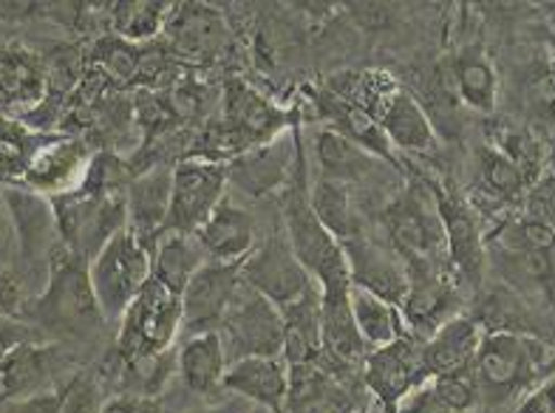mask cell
Returning a JSON list of instances; mask_svg holds the SVG:
<instances>
[{
  "mask_svg": "<svg viewBox=\"0 0 555 413\" xmlns=\"http://www.w3.org/2000/svg\"><path fill=\"white\" fill-rule=\"evenodd\" d=\"M284 235L300 267L307 269V275L318 283L321 295L351 289L349 261H346L340 241L314 218L312 207H309L304 162L284 190Z\"/></svg>",
  "mask_w": 555,
  "mask_h": 413,
  "instance_id": "1",
  "label": "cell"
},
{
  "mask_svg": "<svg viewBox=\"0 0 555 413\" xmlns=\"http://www.w3.org/2000/svg\"><path fill=\"white\" fill-rule=\"evenodd\" d=\"M29 318H35L43 328H57L77 337L94 334L96 328L105 326V318L88 281V263L68 253L63 241L49 258V278L31 306Z\"/></svg>",
  "mask_w": 555,
  "mask_h": 413,
  "instance_id": "2",
  "label": "cell"
},
{
  "mask_svg": "<svg viewBox=\"0 0 555 413\" xmlns=\"http://www.w3.org/2000/svg\"><path fill=\"white\" fill-rule=\"evenodd\" d=\"M547 343L530 334L485 332L476 348L474 371L482 399L504 402L527 391L541 374H547Z\"/></svg>",
  "mask_w": 555,
  "mask_h": 413,
  "instance_id": "3",
  "label": "cell"
},
{
  "mask_svg": "<svg viewBox=\"0 0 555 413\" xmlns=\"http://www.w3.org/2000/svg\"><path fill=\"white\" fill-rule=\"evenodd\" d=\"M386 230L395 244V255L405 269H448L446 232L434 204L431 184L411 182L409 188H402L386 207Z\"/></svg>",
  "mask_w": 555,
  "mask_h": 413,
  "instance_id": "4",
  "label": "cell"
},
{
  "mask_svg": "<svg viewBox=\"0 0 555 413\" xmlns=\"http://www.w3.org/2000/svg\"><path fill=\"white\" fill-rule=\"evenodd\" d=\"M151 258L154 249L125 227L88 263V281L105 323H119L139 292L145 289L151 281Z\"/></svg>",
  "mask_w": 555,
  "mask_h": 413,
  "instance_id": "5",
  "label": "cell"
},
{
  "mask_svg": "<svg viewBox=\"0 0 555 413\" xmlns=\"http://www.w3.org/2000/svg\"><path fill=\"white\" fill-rule=\"evenodd\" d=\"M52 207L63 247L86 263L128 227L125 193H88L80 188L54 198Z\"/></svg>",
  "mask_w": 555,
  "mask_h": 413,
  "instance_id": "6",
  "label": "cell"
},
{
  "mask_svg": "<svg viewBox=\"0 0 555 413\" xmlns=\"http://www.w3.org/2000/svg\"><path fill=\"white\" fill-rule=\"evenodd\" d=\"M219 337L230 365L247 357H281L284 351L281 309L242 283V289L221 320Z\"/></svg>",
  "mask_w": 555,
  "mask_h": 413,
  "instance_id": "7",
  "label": "cell"
},
{
  "mask_svg": "<svg viewBox=\"0 0 555 413\" xmlns=\"http://www.w3.org/2000/svg\"><path fill=\"white\" fill-rule=\"evenodd\" d=\"M434 204H437L442 232H446L448 269L456 283L479 286L488 267V247H485L482 227L476 221L470 204L451 188V184H431Z\"/></svg>",
  "mask_w": 555,
  "mask_h": 413,
  "instance_id": "8",
  "label": "cell"
},
{
  "mask_svg": "<svg viewBox=\"0 0 555 413\" xmlns=\"http://www.w3.org/2000/svg\"><path fill=\"white\" fill-rule=\"evenodd\" d=\"M300 162L304 156H300L298 128H286L278 137L227 162V184H233L249 198H263L293 182Z\"/></svg>",
  "mask_w": 555,
  "mask_h": 413,
  "instance_id": "9",
  "label": "cell"
},
{
  "mask_svg": "<svg viewBox=\"0 0 555 413\" xmlns=\"http://www.w3.org/2000/svg\"><path fill=\"white\" fill-rule=\"evenodd\" d=\"M227 196V165L202 159H182L173 167L170 210L165 230L196 235L210 212Z\"/></svg>",
  "mask_w": 555,
  "mask_h": 413,
  "instance_id": "10",
  "label": "cell"
},
{
  "mask_svg": "<svg viewBox=\"0 0 555 413\" xmlns=\"http://www.w3.org/2000/svg\"><path fill=\"white\" fill-rule=\"evenodd\" d=\"M242 281L278 309H286L318 286L307 275V269L300 267L298 258L289 249V241L281 232L270 235L261 247H256L244 258Z\"/></svg>",
  "mask_w": 555,
  "mask_h": 413,
  "instance_id": "11",
  "label": "cell"
},
{
  "mask_svg": "<svg viewBox=\"0 0 555 413\" xmlns=\"http://www.w3.org/2000/svg\"><path fill=\"white\" fill-rule=\"evenodd\" d=\"M363 379L374 399L383 405V411L395 413L402 397H409L414 388L428 383L423 346L411 334H402L388 346L372 348L363 360Z\"/></svg>",
  "mask_w": 555,
  "mask_h": 413,
  "instance_id": "12",
  "label": "cell"
},
{
  "mask_svg": "<svg viewBox=\"0 0 555 413\" xmlns=\"http://www.w3.org/2000/svg\"><path fill=\"white\" fill-rule=\"evenodd\" d=\"M460 283L453 281L448 269L411 267L409 292L400 309L402 326L411 328V337L428 340L442 323L460 314Z\"/></svg>",
  "mask_w": 555,
  "mask_h": 413,
  "instance_id": "13",
  "label": "cell"
},
{
  "mask_svg": "<svg viewBox=\"0 0 555 413\" xmlns=\"http://www.w3.org/2000/svg\"><path fill=\"white\" fill-rule=\"evenodd\" d=\"M242 263L207 261L182 292V326L191 334L219 332L221 320L242 289Z\"/></svg>",
  "mask_w": 555,
  "mask_h": 413,
  "instance_id": "14",
  "label": "cell"
},
{
  "mask_svg": "<svg viewBox=\"0 0 555 413\" xmlns=\"http://www.w3.org/2000/svg\"><path fill=\"white\" fill-rule=\"evenodd\" d=\"M60 365H63L60 348L43 343V337L15 346L0 360V402L54 391Z\"/></svg>",
  "mask_w": 555,
  "mask_h": 413,
  "instance_id": "15",
  "label": "cell"
},
{
  "mask_svg": "<svg viewBox=\"0 0 555 413\" xmlns=\"http://www.w3.org/2000/svg\"><path fill=\"white\" fill-rule=\"evenodd\" d=\"M346 261H349L351 286L365 289L374 298L400 306L409 292V269L395 253L377 247L365 235L344 244Z\"/></svg>",
  "mask_w": 555,
  "mask_h": 413,
  "instance_id": "16",
  "label": "cell"
},
{
  "mask_svg": "<svg viewBox=\"0 0 555 413\" xmlns=\"http://www.w3.org/2000/svg\"><path fill=\"white\" fill-rule=\"evenodd\" d=\"M3 196H7L9 212H12V224H15L17 253L26 267L37 269V263H43V269L49 272V258L60 244L54 207L31 190H7Z\"/></svg>",
  "mask_w": 555,
  "mask_h": 413,
  "instance_id": "17",
  "label": "cell"
},
{
  "mask_svg": "<svg viewBox=\"0 0 555 413\" xmlns=\"http://www.w3.org/2000/svg\"><path fill=\"white\" fill-rule=\"evenodd\" d=\"M91 153L80 139H60V142H46L43 147L29 156L23 182L29 184L31 193H54L66 196L80 190L86 182Z\"/></svg>",
  "mask_w": 555,
  "mask_h": 413,
  "instance_id": "18",
  "label": "cell"
},
{
  "mask_svg": "<svg viewBox=\"0 0 555 413\" xmlns=\"http://www.w3.org/2000/svg\"><path fill=\"white\" fill-rule=\"evenodd\" d=\"M221 391L230 397L247 399L249 405L270 413H284L286 393H289V365L284 357H247L227 365L221 379Z\"/></svg>",
  "mask_w": 555,
  "mask_h": 413,
  "instance_id": "19",
  "label": "cell"
},
{
  "mask_svg": "<svg viewBox=\"0 0 555 413\" xmlns=\"http://www.w3.org/2000/svg\"><path fill=\"white\" fill-rule=\"evenodd\" d=\"M170 184H173V167H154L147 173L137 176L125 188V212H128V230L139 241H145L154 249L165 227H168L170 210Z\"/></svg>",
  "mask_w": 555,
  "mask_h": 413,
  "instance_id": "20",
  "label": "cell"
},
{
  "mask_svg": "<svg viewBox=\"0 0 555 413\" xmlns=\"http://www.w3.org/2000/svg\"><path fill=\"white\" fill-rule=\"evenodd\" d=\"M196 241L205 249L207 261L244 263V258L256 249V218L242 204L224 196L205 224L198 227Z\"/></svg>",
  "mask_w": 555,
  "mask_h": 413,
  "instance_id": "21",
  "label": "cell"
},
{
  "mask_svg": "<svg viewBox=\"0 0 555 413\" xmlns=\"http://www.w3.org/2000/svg\"><path fill=\"white\" fill-rule=\"evenodd\" d=\"M221 108H224V119L221 122L230 125L247 142V147L261 145L267 139L286 131L284 111L275 108L267 96H261L256 88L242 80L227 82L224 96H221Z\"/></svg>",
  "mask_w": 555,
  "mask_h": 413,
  "instance_id": "22",
  "label": "cell"
},
{
  "mask_svg": "<svg viewBox=\"0 0 555 413\" xmlns=\"http://www.w3.org/2000/svg\"><path fill=\"white\" fill-rule=\"evenodd\" d=\"M488 261L502 278L504 289L519 295L527 306H555V258L553 253H504L488 247Z\"/></svg>",
  "mask_w": 555,
  "mask_h": 413,
  "instance_id": "23",
  "label": "cell"
},
{
  "mask_svg": "<svg viewBox=\"0 0 555 413\" xmlns=\"http://www.w3.org/2000/svg\"><path fill=\"white\" fill-rule=\"evenodd\" d=\"M165 35L173 51L184 57H216L227 46L230 29L219 9L205 7V3H184V7H173Z\"/></svg>",
  "mask_w": 555,
  "mask_h": 413,
  "instance_id": "24",
  "label": "cell"
},
{
  "mask_svg": "<svg viewBox=\"0 0 555 413\" xmlns=\"http://www.w3.org/2000/svg\"><path fill=\"white\" fill-rule=\"evenodd\" d=\"M321 326H323V357L321 369L335 377V369H351L365 360L369 348L360 337L354 318H351L349 292L321 295Z\"/></svg>",
  "mask_w": 555,
  "mask_h": 413,
  "instance_id": "25",
  "label": "cell"
},
{
  "mask_svg": "<svg viewBox=\"0 0 555 413\" xmlns=\"http://www.w3.org/2000/svg\"><path fill=\"white\" fill-rule=\"evenodd\" d=\"M383 133H386L391 151L405 153H428L437 147V128L434 119L425 114V108L409 91L395 88L391 96L383 102L380 114H377Z\"/></svg>",
  "mask_w": 555,
  "mask_h": 413,
  "instance_id": "26",
  "label": "cell"
},
{
  "mask_svg": "<svg viewBox=\"0 0 555 413\" xmlns=\"http://www.w3.org/2000/svg\"><path fill=\"white\" fill-rule=\"evenodd\" d=\"M284 320V363L318 365L323 357V326H321V289L314 286L307 295L286 309H281Z\"/></svg>",
  "mask_w": 555,
  "mask_h": 413,
  "instance_id": "27",
  "label": "cell"
},
{
  "mask_svg": "<svg viewBox=\"0 0 555 413\" xmlns=\"http://www.w3.org/2000/svg\"><path fill=\"white\" fill-rule=\"evenodd\" d=\"M227 354L219 332L188 334V340L176 351V374L188 391L198 397H212L221 391V379L227 374Z\"/></svg>",
  "mask_w": 555,
  "mask_h": 413,
  "instance_id": "28",
  "label": "cell"
},
{
  "mask_svg": "<svg viewBox=\"0 0 555 413\" xmlns=\"http://www.w3.org/2000/svg\"><path fill=\"white\" fill-rule=\"evenodd\" d=\"M482 326L468 314H456L423 343V365L428 379L446 374V371L470 365L476 348L482 343Z\"/></svg>",
  "mask_w": 555,
  "mask_h": 413,
  "instance_id": "29",
  "label": "cell"
},
{
  "mask_svg": "<svg viewBox=\"0 0 555 413\" xmlns=\"http://www.w3.org/2000/svg\"><path fill=\"white\" fill-rule=\"evenodd\" d=\"M207 263V255L196 235L188 232L165 230L154 244V258H151V281L165 286L168 292L182 298L184 286L193 281L198 269Z\"/></svg>",
  "mask_w": 555,
  "mask_h": 413,
  "instance_id": "30",
  "label": "cell"
},
{
  "mask_svg": "<svg viewBox=\"0 0 555 413\" xmlns=\"http://www.w3.org/2000/svg\"><path fill=\"white\" fill-rule=\"evenodd\" d=\"M312 153L318 167H321V179L346 184V188L363 182L380 167L377 156H372L369 151L354 145L351 139H346L344 133L332 131V128H323V131L314 133Z\"/></svg>",
  "mask_w": 555,
  "mask_h": 413,
  "instance_id": "31",
  "label": "cell"
},
{
  "mask_svg": "<svg viewBox=\"0 0 555 413\" xmlns=\"http://www.w3.org/2000/svg\"><path fill=\"white\" fill-rule=\"evenodd\" d=\"M43 63L26 49L0 51V111L3 108H31L46 96Z\"/></svg>",
  "mask_w": 555,
  "mask_h": 413,
  "instance_id": "32",
  "label": "cell"
},
{
  "mask_svg": "<svg viewBox=\"0 0 555 413\" xmlns=\"http://www.w3.org/2000/svg\"><path fill=\"white\" fill-rule=\"evenodd\" d=\"M284 413H349V397L321 365H293Z\"/></svg>",
  "mask_w": 555,
  "mask_h": 413,
  "instance_id": "33",
  "label": "cell"
},
{
  "mask_svg": "<svg viewBox=\"0 0 555 413\" xmlns=\"http://www.w3.org/2000/svg\"><path fill=\"white\" fill-rule=\"evenodd\" d=\"M448 68H451L456 100H460L462 105H468L470 111H479V114H493V111H496L499 77L496 68L490 66V60L485 57V51H460Z\"/></svg>",
  "mask_w": 555,
  "mask_h": 413,
  "instance_id": "34",
  "label": "cell"
},
{
  "mask_svg": "<svg viewBox=\"0 0 555 413\" xmlns=\"http://www.w3.org/2000/svg\"><path fill=\"white\" fill-rule=\"evenodd\" d=\"M309 207H312L314 218L340 241V247L363 235L358 207L351 202V193L346 184L330 182V179H318V182L309 188Z\"/></svg>",
  "mask_w": 555,
  "mask_h": 413,
  "instance_id": "35",
  "label": "cell"
},
{
  "mask_svg": "<svg viewBox=\"0 0 555 413\" xmlns=\"http://www.w3.org/2000/svg\"><path fill=\"white\" fill-rule=\"evenodd\" d=\"M323 114L332 122V131L344 133L346 139H351L354 145H360L380 162H395V151L388 145L380 122L372 114H365L363 108H358V105H351V102L340 100L335 94L323 100Z\"/></svg>",
  "mask_w": 555,
  "mask_h": 413,
  "instance_id": "36",
  "label": "cell"
},
{
  "mask_svg": "<svg viewBox=\"0 0 555 413\" xmlns=\"http://www.w3.org/2000/svg\"><path fill=\"white\" fill-rule=\"evenodd\" d=\"M349 306H351V318H354V326H358L360 337H363L369 351H372V348L388 346V343H395L397 337L405 334L400 309L386 304V300L374 298V295H369L365 289L351 286Z\"/></svg>",
  "mask_w": 555,
  "mask_h": 413,
  "instance_id": "37",
  "label": "cell"
},
{
  "mask_svg": "<svg viewBox=\"0 0 555 413\" xmlns=\"http://www.w3.org/2000/svg\"><path fill=\"white\" fill-rule=\"evenodd\" d=\"M476 184H479L485 196L502 204L519 202V198H525L527 190H530V184H527L519 167L513 165L493 145L482 147V151L476 153Z\"/></svg>",
  "mask_w": 555,
  "mask_h": 413,
  "instance_id": "38",
  "label": "cell"
},
{
  "mask_svg": "<svg viewBox=\"0 0 555 413\" xmlns=\"http://www.w3.org/2000/svg\"><path fill=\"white\" fill-rule=\"evenodd\" d=\"M485 247L504 253H555V230L521 212L502 221V227L485 238Z\"/></svg>",
  "mask_w": 555,
  "mask_h": 413,
  "instance_id": "39",
  "label": "cell"
},
{
  "mask_svg": "<svg viewBox=\"0 0 555 413\" xmlns=\"http://www.w3.org/2000/svg\"><path fill=\"white\" fill-rule=\"evenodd\" d=\"M170 12L168 3H119L111 9V26L122 40H151L165 31Z\"/></svg>",
  "mask_w": 555,
  "mask_h": 413,
  "instance_id": "40",
  "label": "cell"
},
{
  "mask_svg": "<svg viewBox=\"0 0 555 413\" xmlns=\"http://www.w3.org/2000/svg\"><path fill=\"white\" fill-rule=\"evenodd\" d=\"M493 147L519 167L530 188L539 182L541 173H544V151H541V145L535 142V137H530V133L521 131V128H504L496 137V142H493Z\"/></svg>",
  "mask_w": 555,
  "mask_h": 413,
  "instance_id": "41",
  "label": "cell"
},
{
  "mask_svg": "<svg viewBox=\"0 0 555 413\" xmlns=\"http://www.w3.org/2000/svg\"><path fill=\"white\" fill-rule=\"evenodd\" d=\"M431 385L434 391L439 393V399H442L453 413H470L479 402H482V391H479V379H476L474 363L439 374V377L431 379Z\"/></svg>",
  "mask_w": 555,
  "mask_h": 413,
  "instance_id": "42",
  "label": "cell"
},
{
  "mask_svg": "<svg viewBox=\"0 0 555 413\" xmlns=\"http://www.w3.org/2000/svg\"><path fill=\"white\" fill-rule=\"evenodd\" d=\"M103 405L105 388L94 371H80L60 388V413H100Z\"/></svg>",
  "mask_w": 555,
  "mask_h": 413,
  "instance_id": "43",
  "label": "cell"
},
{
  "mask_svg": "<svg viewBox=\"0 0 555 413\" xmlns=\"http://www.w3.org/2000/svg\"><path fill=\"white\" fill-rule=\"evenodd\" d=\"M525 216L555 230V173H541L539 182L525 193Z\"/></svg>",
  "mask_w": 555,
  "mask_h": 413,
  "instance_id": "44",
  "label": "cell"
},
{
  "mask_svg": "<svg viewBox=\"0 0 555 413\" xmlns=\"http://www.w3.org/2000/svg\"><path fill=\"white\" fill-rule=\"evenodd\" d=\"M29 298H26V286L12 269H0V318L21 320L29 318Z\"/></svg>",
  "mask_w": 555,
  "mask_h": 413,
  "instance_id": "45",
  "label": "cell"
},
{
  "mask_svg": "<svg viewBox=\"0 0 555 413\" xmlns=\"http://www.w3.org/2000/svg\"><path fill=\"white\" fill-rule=\"evenodd\" d=\"M103 66L111 77L128 80V77H137L139 74V68H142V57H139L133 49H128L125 43H108L105 46Z\"/></svg>",
  "mask_w": 555,
  "mask_h": 413,
  "instance_id": "46",
  "label": "cell"
},
{
  "mask_svg": "<svg viewBox=\"0 0 555 413\" xmlns=\"http://www.w3.org/2000/svg\"><path fill=\"white\" fill-rule=\"evenodd\" d=\"M395 413H453L451 408L439 399V393L434 391L431 379L423 383L420 388L409 393V397H402V402L397 405Z\"/></svg>",
  "mask_w": 555,
  "mask_h": 413,
  "instance_id": "47",
  "label": "cell"
},
{
  "mask_svg": "<svg viewBox=\"0 0 555 413\" xmlns=\"http://www.w3.org/2000/svg\"><path fill=\"white\" fill-rule=\"evenodd\" d=\"M0 413H60V388L35 393L26 399H9L0 402Z\"/></svg>",
  "mask_w": 555,
  "mask_h": 413,
  "instance_id": "48",
  "label": "cell"
},
{
  "mask_svg": "<svg viewBox=\"0 0 555 413\" xmlns=\"http://www.w3.org/2000/svg\"><path fill=\"white\" fill-rule=\"evenodd\" d=\"M17 258H21V253H17L15 224H12L7 196L0 193V269H12Z\"/></svg>",
  "mask_w": 555,
  "mask_h": 413,
  "instance_id": "49",
  "label": "cell"
},
{
  "mask_svg": "<svg viewBox=\"0 0 555 413\" xmlns=\"http://www.w3.org/2000/svg\"><path fill=\"white\" fill-rule=\"evenodd\" d=\"M513 413H555V377L539 383Z\"/></svg>",
  "mask_w": 555,
  "mask_h": 413,
  "instance_id": "50",
  "label": "cell"
},
{
  "mask_svg": "<svg viewBox=\"0 0 555 413\" xmlns=\"http://www.w3.org/2000/svg\"><path fill=\"white\" fill-rule=\"evenodd\" d=\"M37 337H43V334L37 332V328L26 326V323H21V320L0 318V360L15 346H21L26 340H37Z\"/></svg>",
  "mask_w": 555,
  "mask_h": 413,
  "instance_id": "51",
  "label": "cell"
},
{
  "mask_svg": "<svg viewBox=\"0 0 555 413\" xmlns=\"http://www.w3.org/2000/svg\"><path fill=\"white\" fill-rule=\"evenodd\" d=\"M147 411V402L142 397H111L105 399V405L100 413H145Z\"/></svg>",
  "mask_w": 555,
  "mask_h": 413,
  "instance_id": "52",
  "label": "cell"
},
{
  "mask_svg": "<svg viewBox=\"0 0 555 413\" xmlns=\"http://www.w3.org/2000/svg\"><path fill=\"white\" fill-rule=\"evenodd\" d=\"M253 408H256V405H249L247 399L227 397V399H221V402H212V405L196 408V411H191V413H249Z\"/></svg>",
  "mask_w": 555,
  "mask_h": 413,
  "instance_id": "53",
  "label": "cell"
},
{
  "mask_svg": "<svg viewBox=\"0 0 555 413\" xmlns=\"http://www.w3.org/2000/svg\"><path fill=\"white\" fill-rule=\"evenodd\" d=\"M40 12V3H3L0 0V21H26Z\"/></svg>",
  "mask_w": 555,
  "mask_h": 413,
  "instance_id": "54",
  "label": "cell"
},
{
  "mask_svg": "<svg viewBox=\"0 0 555 413\" xmlns=\"http://www.w3.org/2000/svg\"><path fill=\"white\" fill-rule=\"evenodd\" d=\"M547 377H555V351L550 354V360H547Z\"/></svg>",
  "mask_w": 555,
  "mask_h": 413,
  "instance_id": "55",
  "label": "cell"
},
{
  "mask_svg": "<svg viewBox=\"0 0 555 413\" xmlns=\"http://www.w3.org/2000/svg\"><path fill=\"white\" fill-rule=\"evenodd\" d=\"M249 413H270V411H263V408H253V411Z\"/></svg>",
  "mask_w": 555,
  "mask_h": 413,
  "instance_id": "56",
  "label": "cell"
}]
</instances>
